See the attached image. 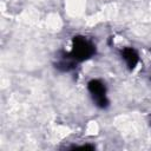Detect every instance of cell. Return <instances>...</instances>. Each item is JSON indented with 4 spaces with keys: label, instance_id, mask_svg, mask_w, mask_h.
I'll return each mask as SVG.
<instances>
[{
    "label": "cell",
    "instance_id": "cell-1",
    "mask_svg": "<svg viewBox=\"0 0 151 151\" xmlns=\"http://www.w3.org/2000/svg\"><path fill=\"white\" fill-rule=\"evenodd\" d=\"M96 45L92 40L84 35H76L72 39V48L68 52L70 55L77 61L83 63L96 54Z\"/></svg>",
    "mask_w": 151,
    "mask_h": 151
},
{
    "label": "cell",
    "instance_id": "cell-2",
    "mask_svg": "<svg viewBox=\"0 0 151 151\" xmlns=\"http://www.w3.org/2000/svg\"><path fill=\"white\" fill-rule=\"evenodd\" d=\"M87 91L92 98L94 105L99 109H106L110 105V100L107 98V90L105 83L100 79H91L87 83Z\"/></svg>",
    "mask_w": 151,
    "mask_h": 151
},
{
    "label": "cell",
    "instance_id": "cell-3",
    "mask_svg": "<svg viewBox=\"0 0 151 151\" xmlns=\"http://www.w3.org/2000/svg\"><path fill=\"white\" fill-rule=\"evenodd\" d=\"M77 61L70 55L68 52H61L54 63V67L60 72H71L77 67Z\"/></svg>",
    "mask_w": 151,
    "mask_h": 151
},
{
    "label": "cell",
    "instance_id": "cell-4",
    "mask_svg": "<svg viewBox=\"0 0 151 151\" xmlns=\"http://www.w3.org/2000/svg\"><path fill=\"white\" fill-rule=\"evenodd\" d=\"M120 57L124 60L126 67L132 71L137 67L139 63V54L133 47H124L120 50Z\"/></svg>",
    "mask_w": 151,
    "mask_h": 151
}]
</instances>
